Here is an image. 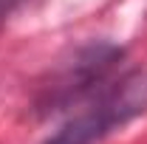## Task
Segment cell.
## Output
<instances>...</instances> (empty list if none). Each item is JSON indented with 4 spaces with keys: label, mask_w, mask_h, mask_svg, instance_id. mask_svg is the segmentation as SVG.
Listing matches in <instances>:
<instances>
[{
    "label": "cell",
    "mask_w": 147,
    "mask_h": 144,
    "mask_svg": "<svg viewBox=\"0 0 147 144\" xmlns=\"http://www.w3.org/2000/svg\"><path fill=\"white\" fill-rule=\"evenodd\" d=\"M142 110H147V73H133L42 144H93Z\"/></svg>",
    "instance_id": "obj_1"
},
{
    "label": "cell",
    "mask_w": 147,
    "mask_h": 144,
    "mask_svg": "<svg viewBox=\"0 0 147 144\" xmlns=\"http://www.w3.org/2000/svg\"><path fill=\"white\" fill-rule=\"evenodd\" d=\"M17 3H20V0H0V23L9 17L14 9H17Z\"/></svg>",
    "instance_id": "obj_3"
},
{
    "label": "cell",
    "mask_w": 147,
    "mask_h": 144,
    "mask_svg": "<svg viewBox=\"0 0 147 144\" xmlns=\"http://www.w3.org/2000/svg\"><path fill=\"white\" fill-rule=\"evenodd\" d=\"M119 59H122V48H116V45H105L102 42V45L85 48L82 54L74 59V65L62 73V79H59V85L54 88L48 105L59 108V105H68L71 99H79L93 85H99Z\"/></svg>",
    "instance_id": "obj_2"
}]
</instances>
